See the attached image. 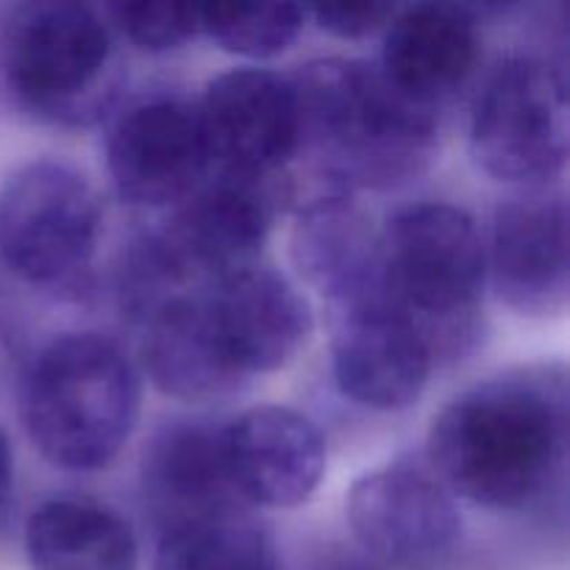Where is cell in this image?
Wrapping results in <instances>:
<instances>
[{
	"label": "cell",
	"instance_id": "cell-5",
	"mask_svg": "<svg viewBox=\"0 0 570 570\" xmlns=\"http://www.w3.org/2000/svg\"><path fill=\"white\" fill-rule=\"evenodd\" d=\"M488 256L454 204H415L379 232L376 293L421 332L434 362L462 360L482 334Z\"/></svg>",
	"mask_w": 570,
	"mask_h": 570
},
{
	"label": "cell",
	"instance_id": "cell-14",
	"mask_svg": "<svg viewBox=\"0 0 570 570\" xmlns=\"http://www.w3.org/2000/svg\"><path fill=\"white\" fill-rule=\"evenodd\" d=\"M484 256L495 295L512 312L562 315L570 298L566 193L549 184L501 200Z\"/></svg>",
	"mask_w": 570,
	"mask_h": 570
},
{
	"label": "cell",
	"instance_id": "cell-12",
	"mask_svg": "<svg viewBox=\"0 0 570 570\" xmlns=\"http://www.w3.org/2000/svg\"><path fill=\"white\" fill-rule=\"evenodd\" d=\"M106 167L122 200L134 206H178L209 178L198 104L148 98L122 111L106 139Z\"/></svg>",
	"mask_w": 570,
	"mask_h": 570
},
{
	"label": "cell",
	"instance_id": "cell-2",
	"mask_svg": "<svg viewBox=\"0 0 570 570\" xmlns=\"http://www.w3.org/2000/svg\"><path fill=\"white\" fill-rule=\"evenodd\" d=\"M568 451L562 365H529L473 384L434 415L429 468L454 499L495 512L527 510L551 490Z\"/></svg>",
	"mask_w": 570,
	"mask_h": 570
},
{
	"label": "cell",
	"instance_id": "cell-13",
	"mask_svg": "<svg viewBox=\"0 0 570 570\" xmlns=\"http://www.w3.org/2000/svg\"><path fill=\"white\" fill-rule=\"evenodd\" d=\"M212 167L271 181L298 159V111L289 76L237 67L212 78L198 100Z\"/></svg>",
	"mask_w": 570,
	"mask_h": 570
},
{
	"label": "cell",
	"instance_id": "cell-9",
	"mask_svg": "<svg viewBox=\"0 0 570 570\" xmlns=\"http://www.w3.org/2000/svg\"><path fill=\"white\" fill-rule=\"evenodd\" d=\"M276 215V187L217 173L173 206L156 243L187 287L198 289L259 265Z\"/></svg>",
	"mask_w": 570,
	"mask_h": 570
},
{
	"label": "cell",
	"instance_id": "cell-21",
	"mask_svg": "<svg viewBox=\"0 0 570 570\" xmlns=\"http://www.w3.org/2000/svg\"><path fill=\"white\" fill-rule=\"evenodd\" d=\"M309 9L293 3L200 6V33L217 48L243 59H273L304 31Z\"/></svg>",
	"mask_w": 570,
	"mask_h": 570
},
{
	"label": "cell",
	"instance_id": "cell-7",
	"mask_svg": "<svg viewBox=\"0 0 570 570\" xmlns=\"http://www.w3.org/2000/svg\"><path fill=\"white\" fill-rule=\"evenodd\" d=\"M100 223V198L81 170L28 161L0 184V267L28 287H72L92 262Z\"/></svg>",
	"mask_w": 570,
	"mask_h": 570
},
{
	"label": "cell",
	"instance_id": "cell-24",
	"mask_svg": "<svg viewBox=\"0 0 570 570\" xmlns=\"http://www.w3.org/2000/svg\"><path fill=\"white\" fill-rule=\"evenodd\" d=\"M315 570H387L384 566H379L376 560H371L367 554H356V551H345V549H334L328 554H323L317 560Z\"/></svg>",
	"mask_w": 570,
	"mask_h": 570
},
{
	"label": "cell",
	"instance_id": "cell-1",
	"mask_svg": "<svg viewBox=\"0 0 570 570\" xmlns=\"http://www.w3.org/2000/svg\"><path fill=\"white\" fill-rule=\"evenodd\" d=\"M150 382L181 401H217L298 356L309 301L273 267H248L167 301L142 323Z\"/></svg>",
	"mask_w": 570,
	"mask_h": 570
},
{
	"label": "cell",
	"instance_id": "cell-6",
	"mask_svg": "<svg viewBox=\"0 0 570 570\" xmlns=\"http://www.w3.org/2000/svg\"><path fill=\"white\" fill-rule=\"evenodd\" d=\"M6 89L26 115L53 126H89L122 83L109 22L87 3L31 0L9 11L0 39Z\"/></svg>",
	"mask_w": 570,
	"mask_h": 570
},
{
	"label": "cell",
	"instance_id": "cell-11",
	"mask_svg": "<svg viewBox=\"0 0 570 570\" xmlns=\"http://www.w3.org/2000/svg\"><path fill=\"white\" fill-rule=\"evenodd\" d=\"M332 371L340 393L376 412L415 404L434 371V356L415 326L382 295H365L332 306Z\"/></svg>",
	"mask_w": 570,
	"mask_h": 570
},
{
	"label": "cell",
	"instance_id": "cell-3",
	"mask_svg": "<svg viewBox=\"0 0 570 570\" xmlns=\"http://www.w3.org/2000/svg\"><path fill=\"white\" fill-rule=\"evenodd\" d=\"M298 111V156L323 189L360 193L410 184L438 154L440 115L395 89L365 59H315L289 72Z\"/></svg>",
	"mask_w": 570,
	"mask_h": 570
},
{
	"label": "cell",
	"instance_id": "cell-8",
	"mask_svg": "<svg viewBox=\"0 0 570 570\" xmlns=\"http://www.w3.org/2000/svg\"><path fill=\"white\" fill-rule=\"evenodd\" d=\"M568 83L538 56L501 61L471 117V156L495 181L549 187L568 161Z\"/></svg>",
	"mask_w": 570,
	"mask_h": 570
},
{
	"label": "cell",
	"instance_id": "cell-19",
	"mask_svg": "<svg viewBox=\"0 0 570 570\" xmlns=\"http://www.w3.org/2000/svg\"><path fill=\"white\" fill-rule=\"evenodd\" d=\"M33 570H139L131 523L92 499L42 501L26 521Z\"/></svg>",
	"mask_w": 570,
	"mask_h": 570
},
{
	"label": "cell",
	"instance_id": "cell-16",
	"mask_svg": "<svg viewBox=\"0 0 570 570\" xmlns=\"http://www.w3.org/2000/svg\"><path fill=\"white\" fill-rule=\"evenodd\" d=\"M228 476L248 507L295 510L326 473V443L315 423L289 406H254L223 426Z\"/></svg>",
	"mask_w": 570,
	"mask_h": 570
},
{
	"label": "cell",
	"instance_id": "cell-17",
	"mask_svg": "<svg viewBox=\"0 0 570 570\" xmlns=\"http://www.w3.org/2000/svg\"><path fill=\"white\" fill-rule=\"evenodd\" d=\"M482 59L479 14L456 3H415L395 11L384 28L376 61L395 89L440 111L454 98Z\"/></svg>",
	"mask_w": 570,
	"mask_h": 570
},
{
	"label": "cell",
	"instance_id": "cell-10",
	"mask_svg": "<svg viewBox=\"0 0 570 570\" xmlns=\"http://www.w3.org/2000/svg\"><path fill=\"white\" fill-rule=\"evenodd\" d=\"M345 512L365 554L387 570L440 568L462 538L456 499L432 471L415 465H390L356 479Z\"/></svg>",
	"mask_w": 570,
	"mask_h": 570
},
{
	"label": "cell",
	"instance_id": "cell-15",
	"mask_svg": "<svg viewBox=\"0 0 570 570\" xmlns=\"http://www.w3.org/2000/svg\"><path fill=\"white\" fill-rule=\"evenodd\" d=\"M139 488L161 538L248 510L228 476L223 426L204 421L167 423L150 438L139 462Z\"/></svg>",
	"mask_w": 570,
	"mask_h": 570
},
{
	"label": "cell",
	"instance_id": "cell-18",
	"mask_svg": "<svg viewBox=\"0 0 570 570\" xmlns=\"http://www.w3.org/2000/svg\"><path fill=\"white\" fill-rule=\"evenodd\" d=\"M289 259L328 306L343 304L376 284L379 228L354 195L321 189L295 215Z\"/></svg>",
	"mask_w": 570,
	"mask_h": 570
},
{
	"label": "cell",
	"instance_id": "cell-25",
	"mask_svg": "<svg viewBox=\"0 0 570 570\" xmlns=\"http://www.w3.org/2000/svg\"><path fill=\"white\" fill-rule=\"evenodd\" d=\"M11 484H14V456H11V445L6 432L0 429V507L9 501Z\"/></svg>",
	"mask_w": 570,
	"mask_h": 570
},
{
	"label": "cell",
	"instance_id": "cell-22",
	"mask_svg": "<svg viewBox=\"0 0 570 570\" xmlns=\"http://www.w3.org/2000/svg\"><path fill=\"white\" fill-rule=\"evenodd\" d=\"M111 22L117 31L148 53H165V50L181 48L200 33V6L195 3H111Z\"/></svg>",
	"mask_w": 570,
	"mask_h": 570
},
{
	"label": "cell",
	"instance_id": "cell-23",
	"mask_svg": "<svg viewBox=\"0 0 570 570\" xmlns=\"http://www.w3.org/2000/svg\"><path fill=\"white\" fill-rule=\"evenodd\" d=\"M395 6L390 3H343V6H317L309 9L317 26L340 39H365L371 33L384 31L395 17Z\"/></svg>",
	"mask_w": 570,
	"mask_h": 570
},
{
	"label": "cell",
	"instance_id": "cell-4",
	"mask_svg": "<svg viewBox=\"0 0 570 570\" xmlns=\"http://www.w3.org/2000/svg\"><path fill=\"white\" fill-rule=\"evenodd\" d=\"M142 404L126 351L98 332L53 337L22 382V426L33 449L61 471H104L134 434Z\"/></svg>",
	"mask_w": 570,
	"mask_h": 570
},
{
	"label": "cell",
	"instance_id": "cell-20",
	"mask_svg": "<svg viewBox=\"0 0 570 570\" xmlns=\"http://www.w3.org/2000/svg\"><path fill=\"white\" fill-rule=\"evenodd\" d=\"M154 570H282V562L259 523L234 515L159 538Z\"/></svg>",
	"mask_w": 570,
	"mask_h": 570
}]
</instances>
